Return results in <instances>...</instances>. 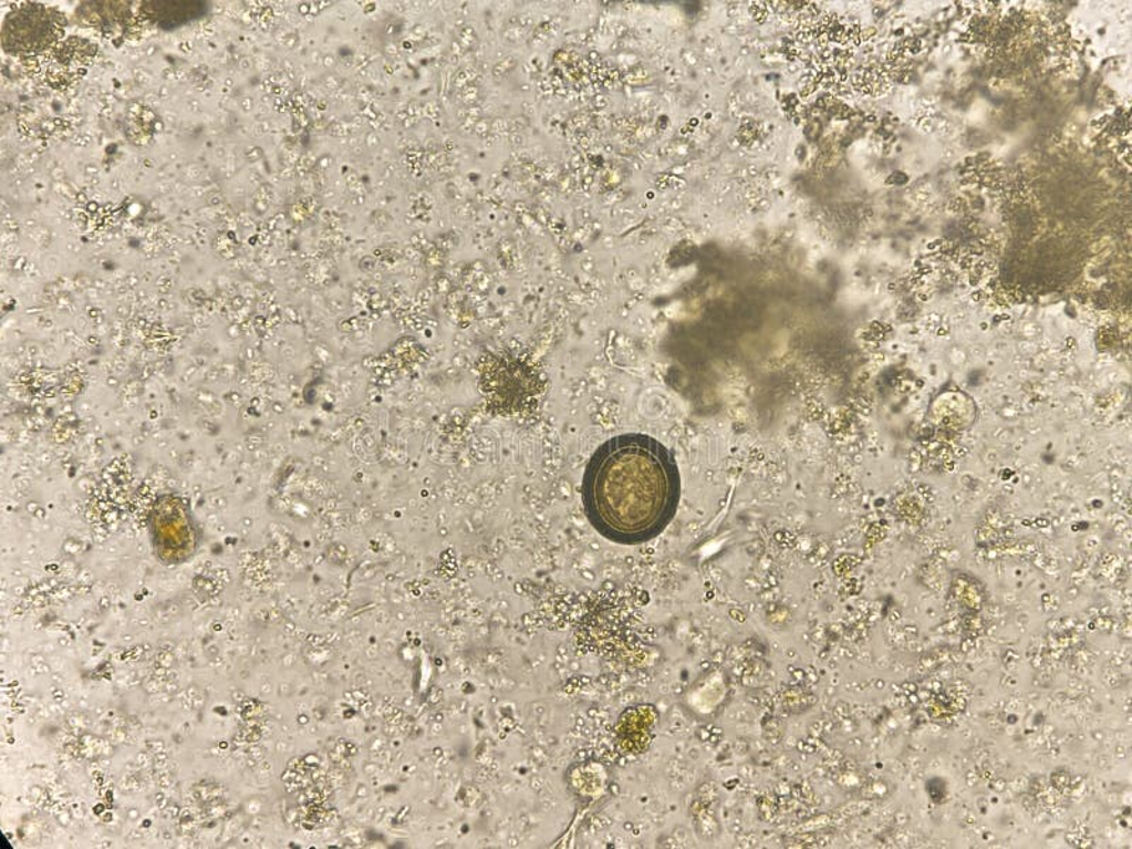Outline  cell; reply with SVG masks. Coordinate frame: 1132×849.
<instances>
[{
	"label": "cell",
	"mask_w": 1132,
	"mask_h": 849,
	"mask_svg": "<svg viewBox=\"0 0 1132 849\" xmlns=\"http://www.w3.org/2000/svg\"><path fill=\"white\" fill-rule=\"evenodd\" d=\"M682 493L674 457L648 435L626 434L598 447L582 483V501L606 540L638 546L672 522Z\"/></svg>",
	"instance_id": "cell-1"
},
{
	"label": "cell",
	"mask_w": 1132,
	"mask_h": 849,
	"mask_svg": "<svg viewBox=\"0 0 1132 849\" xmlns=\"http://www.w3.org/2000/svg\"><path fill=\"white\" fill-rule=\"evenodd\" d=\"M65 24L64 14L58 9L39 3L22 4L4 19V52L20 55L42 53L63 38Z\"/></svg>",
	"instance_id": "cell-2"
},
{
	"label": "cell",
	"mask_w": 1132,
	"mask_h": 849,
	"mask_svg": "<svg viewBox=\"0 0 1132 849\" xmlns=\"http://www.w3.org/2000/svg\"><path fill=\"white\" fill-rule=\"evenodd\" d=\"M208 3L201 0H152L139 8L141 17L164 30L177 29L205 17Z\"/></svg>",
	"instance_id": "cell-3"
},
{
	"label": "cell",
	"mask_w": 1132,
	"mask_h": 849,
	"mask_svg": "<svg viewBox=\"0 0 1132 849\" xmlns=\"http://www.w3.org/2000/svg\"><path fill=\"white\" fill-rule=\"evenodd\" d=\"M79 13L84 19L90 20L91 23L96 24L100 28L115 27L121 22H128L131 18V10L128 3H114V2H94L84 3L79 9Z\"/></svg>",
	"instance_id": "cell-4"
},
{
	"label": "cell",
	"mask_w": 1132,
	"mask_h": 849,
	"mask_svg": "<svg viewBox=\"0 0 1132 849\" xmlns=\"http://www.w3.org/2000/svg\"><path fill=\"white\" fill-rule=\"evenodd\" d=\"M907 180H908V177L905 175V173L896 172V173H893V175L891 176V179L887 180V183H893V185H905V183Z\"/></svg>",
	"instance_id": "cell-5"
}]
</instances>
